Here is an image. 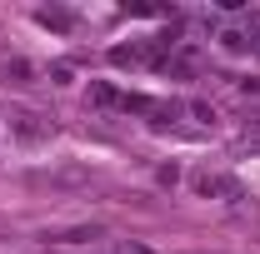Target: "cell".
<instances>
[{
    "label": "cell",
    "instance_id": "6",
    "mask_svg": "<svg viewBox=\"0 0 260 254\" xmlns=\"http://www.w3.org/2000/svg\"><path fill=\"white\" fill-rule=\"evenodd\" d=\"M90 100H95V105H120V95H115L110 85H90Z\"/></svg>",
    "mask_w": 260,
    "mask_h": 254
},
{
    "label": "cell",
    "instance_id": "4",
    "mask_svg": "<svg viewBox=\"0 0 260 254\" xmlns=\"http://www.w3.org/2000/svg\"><path fill=\"white\" fill-rule=\"evenodd\" d=\"M40 25H50V30H70V25H75V15H70V10H60V5H50V10H40Z\"/></svg>",
    "mask_w": 260,
    "mask_h": 254
},
{
    "label": "cell",
    "instance_id": "1",
    "mask_svg": "<svg viewBox=\"0 0 260 254\" xmlns=\"http://www.w3.org/2000/svg\"><path fill=\"white\" fill-rule=\"evenodd\" d=\"M195 194H205V199H240V185L230 175H195Z\"/></svg>",
    "mask_w": 260,
    "mask_h": 254
},
{
    "label": "cell",
    "instance_id": "3",
    "mask_svg": "<svg viewBox=\"0 0 260 254\" xmlns=\"http://www.w3.org/2000/svg\"><path fill=\"white\" fill-rule=\"evenodd\" d=\"M10 130H15L20 140H45V135H50L45 125H35V115H10Z\"/></svg>",
    "mask_w": 260,
    "mask_h": 254
},
{
    "label": "cell",
    "instance_id": "8",
    "mask_svg": "<svg viewBox=\"0 0 260 254\" xmlns=\"http://www.w3.org/2000/svg\"><path fill=\"white\" fill-rule=\"evenodd\" d=\"M120 254H155V249H145V244H135V239H130V244H125Z\"/></svg>",
    "mask_w": 260,
    "mask_h": 254
},
{
    "label": "cell",
    "instance_id": "5",
    "mask_svg": "<svg viewBox=\"0 0 260 254\" xmlns=\"http://www.w3.org/2000/svg\"><path fill=\"white\" fill-rule=\"evenodd\" d=\"M85 239H100L95 224H80V229H65V234H55V244H85Z\"/></svg>",
    "mask_w": 260,
    "mask_h": 254
},
{
    "label": "cell",
    "instance_id": "7",
    "mask_svg": "<svg viewBox=\"0 0 260 254\" xmlns=\"http://www.w3.org/2000/svg\"><path fill=\"white\" fill-rule=\"evenodd\" d=\"M220 40H225V50H245V45H250V35H240V30H225Z\"/></svg>",
    "mask_w": 260,
    "mask_h": 254
},
{
    "label": "cell",
    "instance_id": "2",
    "mask_svg": "<svg viewBox=\"0 0 260 254\" xmlns=\"http://www.w3.org/2000/svg\"><path fill=\"white\" fill-rule=\"evenodd\" d=\"M145 60H155V50H145V45H115L110 50V65H120V70H135V65H145Z\"/></svg>",
    "mask_w": 260,
    "mask_h": 254
}]
</instances>
